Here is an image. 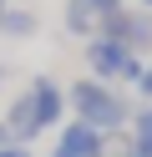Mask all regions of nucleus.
<instances>
[{
	"label": "nucleus",
	"instance_id": "nucleus-14",
	"mask_svg": "<svg viewBox=\"0 0 152 157\" xmlns=\"http://www.w3.org/2000/svg\"><path fill=\"white\" fill-rule=\"evenodd\" d=\"M147 5H152V0H147Z\"/></svg>",
	"mask_w": 152,
	"mask_h": 157
},
{
	"label": "nucleus",
	"instance_id": "nucleus-7",
	"mask_svg": "<svg viewBox=\"0 0 152 157\" xmlns=\"http://www.w3.org/2000/svg\"><path fill=\"white\" fill-rule=\"evenodd\" d=\"M96 5H91V0H71V5H66V25H71V31H76V36H86L91 31V25H96Z\"/></svg>",
	"mask_w": 152,
	"mask_h": 157
},
{
	"label": "nucleus",
	"instance_id": "nucleus-11",
	"mask_svg": "<svg viewBox=\"0 0 152 157\" xmlns=\"http://www.w3.org/2000/svg\"><path fill=\"white\" fill-rule=\"evenodd\" d=\"M0 157H30V152H25V147H15V142H10V147H0Z\"/></svg>",
	"mask_w": 152,
	"mask_h": 157
},
{
	"label": "nucleus",
	"instance_id": "nucleus-4",
	"mask_svg": "<svg viewBox=\"0 0 152 157\" xmlns=\"http://www.w3.org/2000/svg\"><path fill=\"white\" fill-rule=\"evenodd\" d=\"M101 137L107 132H96V127H86V122H71L66 132H61V142H56V157H101L107 152Z\"/></svg>",
	"mask_w": 152,
	"mask_h": 157
},
{
	"label": "nucleus",
	"instance_id": "nucleus-9",
	"mask_svg": "<svg viewBox=\"0 0 152 157\" xmlns=\"http://www.w3.org/2000/svg\"><path fill=\"white\" fill-rule=\"evenodd\" d=\"M0 31H10V36H30V31H36V15H30V10H5Z\"/></svg>",
	"mask_w": 152,
	"mask_h": 157
},
{
	"label": "nucleus",
	"instance_id": "nucleus-10",
	"mask_svg": "<svg viewBox=\"0 0 152 157\" xmlns=\"http://www.w3.org/2000/svg\"><path fill=\"white\" fill-rule=\"evenodd\" d=\"M137 86H142V91L152 96V66H142V76H137Z\"/></svg>",
	"mask_w": 152,
	"mask_h": 157
},
{
	"label": "nucleus",
	"instance_id": "nucleus-12",
	"mask_svg": "<svg viewBox=\"0 0 152 157\" xmlns=\"http://www.w3.org/2000/svg\"><path fill=\"white\" fill-rule=\"evenodd\" d=\"M0 147H10V127L5 122H0Z\"/></svg>",
	"mask_w": 152,
	"mask_h": 157
},
{
	"label": "nucleus",
	"instance_id": "nucleus-1",
	"mask_svg": "<svg viewBox=\"0 0 152 157\" xmlns=\"http://www.w3.org/2000/svg\"><path fill=\"white\" fill-rule=\"evenodd\" d=\"M66 101L76 106V117H81L86 127H96V132H111V127H122V122L132 117V112H127V101H122V96L111 91L107 81H96V76H91V81H76Z\"/></svg>",
	"mask_w": 152,
	"mask_h": 157
},
{
	"label": "nucleus",
	"instance_id": "nucleus-13",
	"mask_svg": "<svg viewBox=\"0 0 152 157\" xmlns=\"http://www.w3.org/2000/svg\"><path fill=\"white\" fill-rule=\"evenodd\" d=\"M0 21H5V0H0Z\"/></svg>",
	"mask_w": 152,
	"mask_h": 157
},
{
	"label": "nucleus",
	"instance_id": "nucleus-6",
	"mask_svg": "<svg viewBox=\"0 0 152 157\" xmlns=\"http://www.w3.org/2000/svg\"><path fill=\"white\" fill-rule=\"evenodd\" d=\"M5 127H10V142H30V137L41 132V117H36V106H30V96H20V101L10 106Z\"/></svg>",
	"mask_w": 152,
	"mask_h": 157
},
{
	"label": "nucleus",
	"instance_id": "nucleus-8",
	"mask_svg": "<svg viewBox=\"0 0 152 157\" xmlns=\"http://www.w3.org/2000/svg\"><path fill=\"white\" fill-rule=\"evenodd\" d=\"M132 132H137V147H132V152H137V157H152V106H142V112L132 117Z\"/></svg>",
	"mask_w": 152,
	"mask_h": 157
},
{
	"label": "nucleus",
	"instance_id": "nucleus-2",
	"mask_svg": "<svg viewBox=\"0 0 152 157\" xmlns=\"http://www.w3.org/2000/svg\"><path fill=\"white\" fill-rule=\"evenodd\" d=\"M86 61H91V76L96 81H137L142 76V61H137V51H127L122 41H111V36H96V41L86 46Z\"/></svg>",
	"mask_w": 152,
	"mask_h": 157
},
{
	"label": "nucleus",
	"instance_id": "nucleus-3",
	"mask_svg": "<svg viewBox=\"0 0 152 157\" xmlns=\"http://www.w3.org/2000/svg\"><path fill=\"white\" fill-rule=\"evenodd\" d=\"M101 21H107V36H111V41H122L127 51H147V46H152V21H147V15H132V10H107Z\"/></svg>",
	"mask_w": 152,
	"mask_h": 157
},
{
	"label": "nucleus",
	"instance_id": "nucleus-5",
	"mask_svg": "<svg viewBox=\"0 0 152 157\" xmlns=\"http://www.w3.org/2000/svg\"><path fill=\"white\" fill-rule=\"evenodd\" d=\"M25 96H30V106H36V117H41V127H51V122H61V106H66V91H61L51 76H36V81L25 86Z\"/></svg>",
	"mask_w": 152,
	"mask_h": 157
}]
</instances>
